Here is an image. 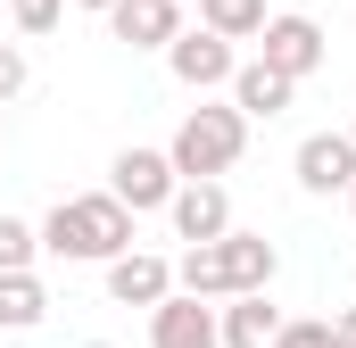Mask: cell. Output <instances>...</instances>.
<instances>
[{"label":"cell","instance_id":"5b68a950","mask_svg":"<svg viewBox=\"0 0 356 348\" xmlns=\"http://www.w3.org/2000/svg\"><path fill=\"white\" fill-rule=\"evenodd\" d=\"M323 25L315 17H298V8H282V17H266V33H257V67H273L282 84H307L315 67H323Z\"/></svg>","mask_w":356,"mask_h":348},{"label":"cell","instance_id":"ffe728a7","mask_svg":"<svg viewBox=\"0 0 356 348\" xmlns=\"http://www.w3.org/2000/svg\"><path fill=\"white\" fill-rule=\"evenodd\" d=\"M332 348H356V307H340V315H332Z\"/></svg>","mask_w":356,"mask_h":348},{"label":"cell","instance_id":"8992f818","mask_svg":"<svg viewBox=\"0 0 356 348\" xmlns=\"http://www.w3.org/2000/svg\"><path fill=\"white\" fill-rule=\"evenodd\" d=\"M166 67H175V84H191V91H232V75H241L232 42L207 33V25H182L175 42H166Z\"/></svg>","mask_w":356,"mask_h":348},{"label":"cell","instance_id":"603a6c76","mask_svg":"<svg viewBox=\"0 0 356 348\" xmlns=\"http://www.w3.org/2000/svg\"><path fill=\"white\" fill-rule=\"evenodd\" d=\"M348 207H356V182H348Z\"/></svg>","mask_w":356,"mask_h":348},{"label":"cell","instance_id":"9a60e30c","mask_svg":"<svg viewBox=\"0 0 356 348\" xmlns=\"http://www.w3.org/2000/svg\"><path fill=\"white\" fill-rule=\"evenodd\" d=\"M199 25L224 42H257L266 33V0H199Z\"/></svg>","mask_w":356,"mask_h":348},{"label":"cell","instance_id":"277c9868","mask_svg":"<svg viewBox=\"0 0 356 348\" xmlns=\"http://www.w3.org/2000/svg\"><path fill=\"white\" fill-rule=\"evenodd\" d=\"M182 174L166 150H116V166H108V199L124 207V216H158V207H175Z\"/></svg>","mask_w":356,"mask_h":348},{"label":"cell","instance_id":"e0dca14e","mask_svg":"<svg viewBox=\"0 0 356 348\" xmlns=\"http://www.w3.org/2000/svg\"><path fill=\"white\" fill-rule=\"evenodd\" d=\"M273 348H332V315H307V324H282Z\"/></svg>","mask_w":356,"mask_h":348},{"label":"cell","instance_id":"9c48e42d","mask_svg":"<svg viewBox=\"0 0 356 348\" xmlns=\"http://www.w3.org/2000/svg\"><path fill=\"white\" fill-rule=\"evenodd\" d=\"M166 216H175V232L191 241V249H207V241L232 232V199H224V182H182Z\"/></svg>","mask_w":356,"mask_h":348},{"label":"cell","instance_id":"8fae6325","mask_svg":"<svg viewBox=\"0 0 356 348\" xmlns=\"http://www.w3.org/2000/svg\"><path fill=\"white\" fill-rule=\"evenodd\" d=\"M108 299L116 307H158V299H175V265L149 258V249H124L108 265Z\"/></svg>","mask_w":356,"mask_h":348},{"label":"cell","instance_id":"30bf717a","mask_svg":"<svg viewBox=\"0 0 356 348\" xmlns=\"http://www.w3.org/2000/svg\"><path fill=\"white\" fill-rule=\"evenodd\" d=\"M108 33L133 42V50H166L182 33V0H116L108 8Z\"/></svg>","mask_w":356,"mask_h":348},{"label":"cell","instance_id":"cb8c5ba5","mask_svg":"<svg viewBox=\"0 0 356 348\" xmlns=\"http://www.w3.org/2000/svg\"><path fill=\"white\" fill-rule=\"evenodd\" d=\"M91 348H108V340H91Z\"/></svg>","mask_w":356,"mask_h":348},{"label":"cell","instance_id":"ac0fdd59","mask_svg":"<svg viewBox=\"0 0 356 348\" xmlns=\"http://www.w3.org/2000/svg\"><path fill=\"white\" fill-rule=\"evenodd\" d=\"M8 8H17V33H50L67 17V0H8Z\"/></svg>","mask_w":356,"mask_h":348},{"label":"cell","instance_id":"6da1fadb","mask_svg":"<svg viewBox=\"0 0 356 348\" xmlns=\"http://www.w3.org/2000/svg\"><path fill=\"white\" fill-rule=\"evenodd\" d=\"M273 265H282V249H273L266 232H224V241H207V249H182L175 258V290L182 299H249V290H266L273 282Z\"/></svg>","mask_w":356,"mask_h":348},{"label":"cell","instance_id":"2e32d148","mask_svg":"<svg viewBox=\"0 0 356 348\" xmlns=\"http://www.w3.org/2000/svg\"><path fill=\"white\" fill-rule=\"evenodd\" d=\"M33 258H42V232L25 216H0V274H33Z\"/></svg>","mask_w":356,"mask_h":348},{"label":"cell","instance_id":"7a4b0ae2","mask_svg":"<svg viewBox=\"0 0 356 348\" xmlns=\"http://www.w3.org/2000/svg\"><path fill=\"white\" fill-rule=\"evenodd\" d=\"M33 232H42V258H58V265H116L124 249H133V216H124L108 191L58 199Z\"/></svg>","mask_w":356,"mask_h":348},{"label":"cell","instance_id":"3957f363","mask_svg":"<svg viewBox=\"0 0 356 348\" xmlns=\"http://www.w3.org/2000/svg\"><path fill=\"white\" fill-rule=\"evenodd\" d=\"M241 150H249V116L224 100V108H191L175 125V141H166V158H175V174L182 182H224V174L241 166Z\"/></svg>","mask_w":356,"mask_h":348},{"label":"cell","instance_id":"d4e9b609","mask_svg":"<svg viewBox=\"0 0 356 348\" xmlns=\"http://www.w3.org/2000/svg\"><path fill=\"white\" fill-rule=\"evenodd\" d=\"M348 141H356V125H348Z\"/></svg>","mask_w":356,"mask_h":348},{"label":"cell","instance_id":"d6986e66","mask_svg":"<svg viewBox=\"0 0 356 348\" xmlns=\"http://www.w3.org/2000/svg\"><path fill=\"white\" fill-rule=\"evenodd\" d=\"M25 84H33V67H25V50H17V42H0V108H8V100H17Z\"/></svg>","mask_w":356,"mask_h":348},{"label":"cell","instance_id":"52a82bcc","mask_svg":"<svg viewBox=\"0 0 356 348\" xmlns=\"http://www.w3.org/2000/svg\"><path fill=\"white\" fill-rule=\"evenodd\" d=\"M290 174H298V191H315V199H348V182H356V141L348 133H307L298 141V158H290Z\"/></svg>","mask_w":356,"mask_h":348},{"label":"cell","instance_id":"4fadbf2b","mask_svg":"<svg viewBox=\"0 0 356 348\" xmlns=\"http://www.w3.org/2000/svg\"><path fill=\"white\" fill-rule=\"evenodd\" d=\"M298 100V84H282L273 67H257V58H241V75H232V108L249 116V125H273L282 108Z\"/></svg>","mask_w":356,"mask_h":348},{"label":"cell","instance_id":"5bb4252c","mask_svg":"<svg viewBox=\"0 0 356 348\" xmlns=\"http://www.w3.org/2000/svg\"><path fill=\"white\" fill-rule=\"evenodd\" d=\"M42 315H50L42 274H0V332H33Z\"/></svg>","mask_w":356,"mask_h":348},{"label":"cell","instance_id":"7402d4cb","mask_svg":"<svg viewBox=\"0 0 356 348\" xmlns=\"http://www.w3.org/2000/svg\"><path fill=\"white\" fill-rule=\"evenodd\" d=\"M0 141H8V116H0Z\"/></svg>","mask_w":356,"mask_h":348},{"label":"cell","instance_id":"7c38bea8","mask_svg":"<svg viewBox=\"0 0 356 348\" xmlns=\"http://www.w3.org/2000/svg\"><path fill=\"white\" fill-rule=\"evenodd\" d=\"M273 332H282V315H273L266 290H249V299H224V307H216V340H224V348H273Z\"/></svg>","mask_w":356,"mask_h":348},{"label":"cell","instance_id":"ba28073f","mask_svg":"<svg viewBox=\"0 0 356 348\" xmlns=\"http://www.w3.org/2000/svg\"><path fill=\"white\" fill-rule=\"evenodd\" d=\"M149 348H224L216 340V307L207 299H158L149 307Z\"/></svg>","mask_w":356,"mask_h":348},{"label":"cell","instance_id":"44dd1931","mask_svg":"<svg viewBox=\"0 0 356 348\" xmlns=\"http://www.w3.org/2000/svg\"><path fill=\"white\" fill-rule=\"evenodd\" d=\"M75 8H99V17H108V8H116V0H75Z\"/></svg>","mask_w":356,"mask_h":348}]
</instances>
